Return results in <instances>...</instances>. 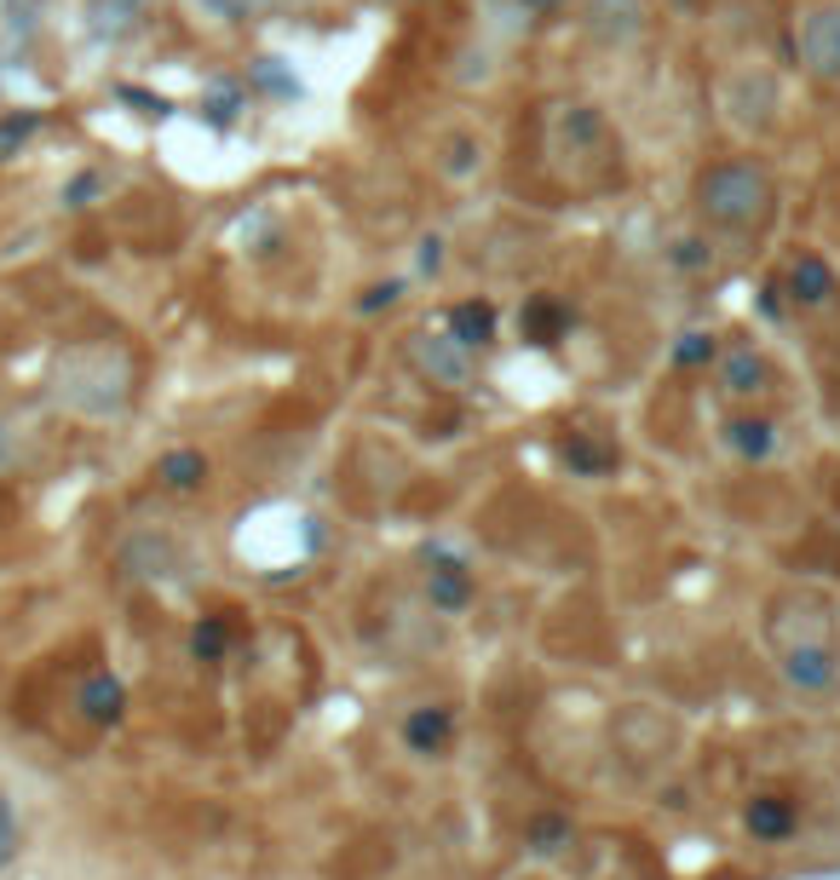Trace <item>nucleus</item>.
<instances>
[{"instance_id": "nucleus-1", "label": "nucleus", "mask_w": 840, "mask_h": 880, "mask_svg": "<svg viewBox=\"0 0 840 880\" xmlns=\"http://www.w3.org/2000/svg\"><path fill=\"white\" fill-rule=\"evenodd\" d=\"M691 208L702 219V231H720V237H760L777 213V185L766 162L754 156H726V162H708L691 185Z\"/></svg>"}, {"instance_id": "nucleus-2", "label": "nucleus", "mask_w": 840, "mask_h": 880, "mask_svg": "<svg viewBox=\"0 0 840 880\" xmlns=\"http://www.w3.org/2000/svg\"><path fill=\"white\" fill-rule=\"evenodd\" d=\"M547 150L576 185H604L610 156H617V133H610L599 105H558L547 121Z\"/></svg>"}, {"instance_id": "nucleus-3", "label": "nucleus", "mask_w": 840, "mask_h": 880, "mask_svg": "<svg viewBox=\"0 0 840 880\" xmlns=\"http://www.w3.org/2000/svg\"><path fill=\"white\" fill-rule=\"evenodd\" d=\"M127 386H133V374H127V358L110 345H87V351H69L64 369H58V397L87 415H110L127 404Z\"/></svg>"}, {"instance_id": "nucleus-4", "label": "nucleus", "mask_w": 840, "mask_h": 880, "mask_svg": "<svg viewBox=\"0 0 840 880\" xmlns=\"http://www.w3.org/2000/svg\"><path fill=\"white\" fill-rule=\"evenodd\" d=\"M720 110L737 133H766L777 121V75L766 64H737L720 87Z\"/></svg>"}, {"instance_id": "nucleus-5", "label": "nucleus", "mask_w": 840, "mask_h": 880, "mask_svg": "<svg viewBox=\"0 0 840 880\" xmlns=\"http://www.w3.org/2000/svg\"><path fill=\"white\" fill-rule=\"evenodd\" d=\"M403 351H410V363H415V374L421 381H432V386H467L472 381V351L455 340L449 329H438V334H410L403 340Z\"/></svg>"}, {"instance_id": "nucleus-6", "label": "nucleus", "mask_w": 840, "mask_h": 880, "mask_svg": "<svg viewBox=\"0 0 840 880\" xmlns=\"http://www.w3.org/2000/svg\"><path fill=\"white\" fill-rule=\"evenodd\" d=\"M421 564H426V598H432V610L461 616V610L472 605V570H467V559H461V552H449L444 541H432V547H421Z\"/></svg>"}, {"instance_id": "nucleus-7", "label": "nucleus", "mask_w": 840, "mask_h": 880, "mask_svg": "<svg viewBox=\"0 0 840 880\" xmlns=\"http://www.w3.org/2000/svg\"><path fill=\"white\" fill-rule=\"evenodd\" d=\"M777 668L795 691L818 696V691H834L840 679V657H834V639H800V645H783L777 650Z\"/></svg>"}, {"instance_id": "nucleus-8", "label": "nucleus", "mask_w": 840, "mask_h": 880, "mask_svg": "<svg viewBox=\"0 0 840 880\" xmlns=\"http://www.w3.org/2000/svg\"><path fill=\"white\" fill-rule=\"evenodd\" d=\"M795 53L818 81H840V7H818V12L800 18Z\"/></svg>"}, {"instance_id": "nucleus-9", "label": "nucleus", "mask_w": 840, "mask_h": 880, "mask_svg": "<svg viewBox=\"0 0 840 880\" xmlns=\"http://www.w3.org/2000/svg\"><path fill=\"white\" fill-rule=\"evenodd\" d=\"M581 30L599 46H633L645 35V0H581Z\"/></svg>"}, {"instance_id": "nucleus-10", "label": "nucleus", "mask_w": 840, "mask_h": 880, "mask_svg": "<svg viewBox=\"0 0 840 880\" xmlns=\"http://www.w3.org/2000/svg\"><path fill=\"white\" fill-rule=\"evenodd\" d=\"M766 386H772V363H766V351H760V345H731L720 358V392L726 397L743 404V397H760Z\"/></svg>"}, {"instance_id": "nucleus-11", "label": "nucleus", "mask_w": 840, "mask_h": 880, "mask_svg": "<svg viewBox=\"0 0 840 880\" xmlns=\"http://www.w3.org/2000/svg\"><path fill=\"white\" fill-rule=\"evenodd\" d=\"M834 299V271L823 254H795L788 265V306L795 311H823Z\"/></svg>"}, {"instance_id": "nucleus-12", "label": "nucleus", "mask_w": 840, "mask_h": 880, "mask_svg": "<svg viewBox=\"0 0 840 880\" xmlns=\"http://www.w3.org/2000/svg\"><path fill=\"white\" fill-rule=\"evenodd\" d=\"M75 708H81V719L87 725H116L121 714H127V691H121V679L116 673H87L81 679V691H75Z\"/></svg>"}, {"instance_id": "nucleus-13", "label": "nucleus", "mask_w": 840, "mask_h": 880, "mask_svg": "<svg viewBox=\"0 0 840 880\" xmlns=\"http://www.w3.org/2000/svg\"><path fill=\"white\" fill-rule=\"evenodd\" d=\"M565 329H570V311L558 306L553 294H530L519 306V340L524 345H553V340H565Z\"/></svg>"}, {"instance_id": "nucleus-14", "label": "nucleus", "mask_w": 840, "mask_h": 880, "mask_svg": "<svg viewBox=\"0 0 840 880\" xmlns=\"http://www.w3.org/2000/svg\"><path fill=\"white\" fill-rule=\"evenodd\" d=\"M444 329L461 340L467 351H483V345H495V329H501V311L490 306V299H461V306H449V317H444Z\"/></svg>"}, {"instance_id": "nucleus-15", "label": "nucleus", "mask_w": 840, "mask_h": 880, "mask_svg": "<svg viewBox=\"0 0 840 880\" xmlns=\"http://www.w3.org/2000/svg\"><path fill=\"white\" fill-rule=\"evenodd\" d=\"M455 737V714L449 708H415L410 719H403V743H410V754H444Z\"/></svg>"}, {"instance_id": "nucleus-16", "label": "nucleus", "mask_w": 840, "mask_h": 880, "mask_svg": "<svg viewBox=\"0 0 840 880\" xmlns=\"http://www.w3.org/2000/svg\"><path fill=\"white\" fill-rule=\"evenodd\" d=\"M743 823H749V835L754 840H788L795 835V806L788 800H777V794H760V800H749V812H743Z\"/></svg>"}, {"instance_id": "nucleus-17", "label": "nucleus", "mask_w": 840, "mask_h": 880, "mask_svg": "<svg viewBox=\"0 0 840 880\" xmlns=\"http://www.w3.org/2000/svg\"><path fill=\"white\" fill-rule=\"evenodd\" d=\"M726 443H731L743 461H772V449H777V426H772L766 415H737V420L726 426Z\"/></svg>"}, {"instance_id": "nucleus-18", "label": "nucleus", "mask_w": 840, "mask_h": 880, "mask_svg": "<svg viewBox=\"0 0 840 880\" xmlns=\"http://www.w3.org/2000/svg\"><path fill=\"white\" fill-rule=\"evenodd\" d=\"M558 461H565L576 477H604L610 466H617V455H610L604 443H593L588 432H570V438H558Z\"/></svg>"}, {"instance_id": "nucleus-19", "label": "nucleus", "mask_w": 840, "mask_h": 880, "mask_svg": "<svg viewBox=\"0 0 840 880\" xmlns=\"http://www.w3.org/2000/svg\"><path fill=\"white\" fill-rule=\"evenodd\" d=\"M156 477H162V490L190 495V490H201V477H208V455H201V449H173V455H162Z\"/></svg>"}, {"instance_id": "nucleus-20", "label": "nucleus", "mask_w": 840, "mask_h": 880, "mask_svg": "<svg viewBox=\"0 0 840 880\" xmlns=\"http://www.w3.org/2000/svg\"><path fill=\"white\" fill-rule=\"evenodd\" d=\"M478 167H483V139L478 133H449L438 144V173L444 179H472Z\"/></svg>"}, {"instance_id": "nucleus-21", "label": "nucleus", "mask_w": 840, "mask_h": 880, "mask_svg": "<svg viewBox=\"0 0 840 880\" xmlns=\"http://www.w3.org/2000/svg\"><path fill=\"white\" fill-rule=\"evenodd\" d=\"M524 840H530V851H536V858H553V851L570 846V817H536Z\"/></svg>"}, {"instance_id": "nucleus-22", "label": "nucleus", "mask_w": 840, "mask_h": 880, "mask_svg": "<svg viewBox=\"0 0 840 880\" xmlns=\"http://www.w3.org/2000/svg\"><path fill=\"white\" fill-rule=\"evenodd\" d=\"M225 645H231L225 622H219V616H201V622H196V634H190V657H196V662H219V657H225Z\"/></svg>"}, {"instance_id": "nucleus-23", "label": "nucleus", "mask_w": 840, "mask_h": 880, "mask_svg": "<svg viewBox=\"0 0 840 880\" xmlns=\"http://www.w3.org/2000/svg\"><path fill=\"white\" fill-rule=\"evenodd\" d=\"M714 358H720V345H714V334H702V329L679 334V345H674V363H679V369H702V363H714Z\"/></svg>"}, {"instance_id": "nucleus-24", "label": "nucleus", "mask_w": 840, "mask_h": 880, "mask_svg": "<svg viewBox=\"0 0 840 880\" xmlns=\"http://www.w3.org/2000/svg\"><path fill=\"white\" fill-rule=\"evenodd\" d=\"M668 260H674L679 271H708V265H714V248H708L702 237H679V242L668 248Z\"/></svg>"}, {"instance_id": "nucleus-25", "label": "nucleus", "mask_w": 840, "mask_h": 880, "mask_svg": "<svg viewBox=\"0 0 840 880\" xmlns=\"http://www.w3.org/2000/svg\"><path fill=\"white\" fill-rule=\"evenodd\" d=\"M35 128H41V116H12V121H0V156H7L12 144H23Z\"/></svg>"}, {"instance_id": "nucleus-26", "label": "nucleus", "mask_w": 840, "mask_h": 880, "mask_svg": "<svg viewBox=\"0 0 840 880\" xmlns=\"http://www.w3.org/2000/svg\"><path fill=\"white\" fill-rule=\"evenodd\" d=\"M253 81H260V87H276L283 98H288V92H299V81H288V75L276 69V58H260V69H253Z\"/></svg>"}, {"instance_id": "nucleus-27", "label": "nucleus", "mask_w": 840, "mask_h": 880, "mask_svg": "<svg viewBox=\"0 0 840 880\" xmlns=\"http://www.w3.org/2000/svg\"><path fill=\"white\" fill-rule=\"evenodd\" d=\"M12 846H18V823H12V806H7V794H0V864L12 858Z\"/></svg>"}, {"instance_id": "nucleus-28", "label": "nucleus", "mask_w": 840, "mask_h": 880, "mask_svg": "<svg viewBox=\"0 0 840 880\" xmlns=\"http://www.w3.org/2000/svg\"><path fill=\"white\" fill-rule=\"evenodd\" d=\"M397 294H403V283H374V288L363 294V311H380V306H397Z\"/></svg>"}, {"instance_id": "nucleus-29", "label": "nucleus", "mask_w": 840, "mask_h": 880, "mask_svg": "<svg viewBox=\"0 0 840 880\" xmlns=\"http://www.w3.org/2000/svg\"><path fill=\"white\" fill-rule=\"evenodd\" d=\"M438 265H444V237H421V271L432 276Z\"/></svg>"}, {"instance_id": "nucleus-30", "label": "nucleus", "mask_w": 840, "mask_h": 880, "mask_svg": "<svg viewBox=\"0 0 840 880\" xmlns=\"http://www.w3.org/2000/svg\"><path fill=\"white\" fill-rule=\"evenodd\" d=\"M92 196H98V179L87 173V179H75V185H69V208H87Z\"/></svg>"}, {"instance_id": "nucleus-31", "label": "nucleus", "mask_w": 840, "mask_h": 880, "mask_svg": "<svg viewBox=\"0 0 840 880\" xmlns=\"http://www.w3.org/2000/svg\"><path fill=\"white\" fill-rule=\"evenodd\" d=\"M513 7H519V12H558L565 0H513Z\"/></svg>"}, {"instance_id": "nucleus-32", "label": "nucleus", "mask_w": 840, "mask_h": 880, "mask_svg": "<svg viewBox=\"0 0 840 880\" xmlns=\"http://www.w3.org/2000/svg\"><path fill=\"white\" fill-rule=\"evenodd\" d=\"M0 461H7V432H0Z\"/></svg>"}]
</instances>
